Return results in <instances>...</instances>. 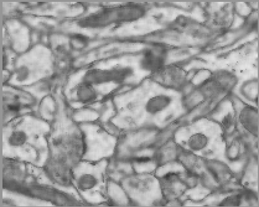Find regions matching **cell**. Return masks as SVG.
<instances>
[{"instance_id":"e0dca14e","label":"cell","mask_w":259,"mask_h":207,"mask_svg":"<svg viewBox=\"0 0 259 207\" xmlns=\"http://www.w3.org/2000/svg\"><path fill=\"white\" fill-rule=\"evenodd\" d=\"M173 26L176 29L183 32H189L191 34L195 32V27L197 24L195 21L186 16H181L176 19L174 21Z\"/></svg>"},{"instance_id":"7402d4cb","label":"cell","mask_w":259,"mask_h":207,"mask_svg":"<svg viewBox=\"0 0 259 207\" xmlns=\"http://www.w3.org/2000/svg\"><path fill=\"white\" fill-rule=\"evenodd\" d=\"M242 197L240 195L230 196L223 200L221 206H239L241 203Z\"/></svg>"},{"instance_id":"ac0fdd59","label":"cell","mask_w":259,"mask_h":207,"mask_svg":"<svg viewBox=\"0 0 259 207\" xmlns=\"http://www.w3.org/2000/svg\"><path fill=\"white\" fill-rule=\"evenodd\" d=\"M208 143V137L202 133L193 134L188 140L189 148L192 151L202 150L207 146Z\"/></svg>"},{"instance_id":"7a4b0ae2","label":"cell","mask_w":259,"mask_h":207,"mask_svg":"<svg viewBox=\"0 0 259 207\" xmlns=\"http://www.w3.org/2000/svg\"><path fill=\"white\" fill-rule=\"evenodd\" d=\"M154 81L170 89L180 90L187 84L185 71L176 65H166L158 72L154 73Z\"/></svg>"},{"instance_id":"2e32d148","label":"cell","mask_w":259,"mask_h":207,"mask_svg":"<svg viewBox=\"0 0 259 207\" xmlns=\"http://www.w3.org/2000/svg\"><path fill=\"white\" fill-rule=\"evenodd\" d=\"M69 49L71 52H82L88 48L90 44V38L86 35L75 33L69 38Z\"/></svg>"},{"instance_id":"cb8c5ba5","label":"cell","mask_w":259,"mask_h":207,"mask_svg":"<svg viewBox=\"0 0 259 207\" xmlns=\"http://www.w3.org/2000/svg\"><path fill=\"white\" fill-rule=\"evenodd\" d=\"M233 117L230 115H228L223 121V126L226 129H230L233 126Z\"/></svg>"},{"instance_id":"ffe728a7","label":"cell","mask_w":259,"mask_h":207,"mask_svg":"<svg viewBox=\"0 0 259 207\" xmlns=\"http://www.w3.org/2000/svg\"><path fill=\"white\" fill-rule=\"evenodd\" d=\"M27 135L22 131H15L10 134L8 138V143L14 147H18L25 144L27 142Z\"/></svg>"},{"instance_id":"8fae6325","label":"cell","mask_w":259,"mask_h":207,"mask_svg":"<svg viewBox=\"0 0 259 207\" xmlns=\"http://www.w3.org/2000/svg\"><path fill=\"white\" fill-rule=\"evenodd\" d=\"M76 97L79 103L90 104L98 98V93L95 86L81 81L76 88Z\"/></svg>"},{"instance_id":"ba28073f","label":"cell","mask_w":259,"mask_h":207,"mask_svg":"<svg viewBox=\"0 0 259 207\" xmlns=\"http://www.w3.org/2000/svg\"><path fill=\"white\" fill-rule=\"evenodd\" d=\"M82 82L93 86H97L112 82L111 70L92 69L88 70L82 77Z\"/></svg>"},{"instance_id":"52a82bcc","label":"cell","mask_w":259,"mask_h":207,"mask_svg":"<svg viewBox=\"0 0 259 207\" xmlns=\"http://www.w3.org/2000/svg\"><path fill=\"white\" fill-rule=\"evenodd\" d=\"M172 102L171 96L161 94L149 99L145 108L148 114L154 115L164 111L170 106Z\"/></svg>"},{"instance_id":"5b68a950","label":"cell","mask_w":259,"mask_h":207,"mask_svg":"<svg viewBox=\"0 0 259 207\" xmlns=\"http://www.w3.org/2000/svg\"><path fill=\"white\" fill-rule=\"evenodd\" d=\"M116 23H125L138 20L145 15L144 7L137 4H126L115 8Z\"/></svg>"},{"instance_id":"3957f363","label":"cell","mask_w":259,"mask_h":207,"mask_svg":"<svg viewBox=\"0 0 259 207\" xmlns=\"http://www.w3.org/2000/svg\"><path fill=\"white\" fill-rule=\"evenodd\" d=\"M160 184L164 197L169 201L177 199L188 189L183 175L178 173H168L160 178Z\"/></svg>"},{"instance_id":"44dd1931","label":"cell","mask_w":259,"mask_h":207,"mask_svg":"<svg viewBox=\"0 0 259 207\" xmlns=\"http://www.w3.org/2000/svg\"><path fill=\"white\" fill-rule=\"evenodd\" d=\"M241 146L239 145L235 144L230 146L228 148L227 154L228 159L232 161H236L241 158L242 155Z\"/></svg>"},{"instance_id":"5bb4252c","label":"cell","mask_w":259,"mask_h":207,"mask_svg":"<svg viewBox=\"0 0 259 207\" xmlns=\"http://www.w3.org/2000/svg\"><path fill=\"white\" fill-rule=\"evenodd\" d=\"M112 82L122 84L134 76L135 70L130 66H117L111 69Z\"/></svg>"},{"instance_id":"d6986e66","label":"cell","mask_w":259,"mask_h":207,"mask_svg":"<svg viewBox=\"0 0 259 207\" xmlns=\"http://www.w3.org/2000/svg\"><path fill=\"white\" fill-rule=\"evenodd\" d=\"M98 184V179L92 174H84L79 176L77 180L78 189L83 192L95 188Z\"/></svg>"},{"instance_id":"8992f818","label":"cell","mask_w":259,"mask_h":207,"mask_svg":"<svg viewBox=\"0 0 259 207\" xmlns=\"http://www.w3.org/2000/svg\"><path fill=\"white\" fill-rule=\"evenodd\" d=\"M54 163L51 167V175L52 178L60 185L70 186L72 182V174L66 160H58Z\"/></svg>"},{"instance_id":"30bf717a","label":"cell","mask_w":259,"mask_h":207,"mask_svg":"<svg viewBox=\"0 0 259 207\" xmlns=\"http://www.w3.org/2000/svg\"><path fill=\"white\" fill-rule=\"evenodd\" d=\"M220 92L232 90L237 84L236 76L228 71H219L211 78Z\"/></svg>"},{"instance_id":"7c38bea8","label":"cell","mask_w":259,"mask_h":207,"mask_svg":"<svg viewBox=\"0 0 259 207\" xmlns=\"http://www.w3.org/2000/svg\"><path fill=\"white\" fill-rule=\"evenodd\" d=\"M241 122L248 131L257 135L258 113L257 110L247 107L242 110L240 115Z\"/></svg>"},{"instance_id":"6da1fadb","label":"cell","mask_w":259,"mask_h":207,"mask_svg":"<svg viewBox=\"0 0 259 207\" xmlns=\"http://www.w3.org/2000/svg\"><path fill=\"white\" fill-rule=\"evenodd\" d=\"M168 50L163 45L154 44L144 49L139 60L142 70L153 74L158 72L166 65Z\"/></svg>"},{"instance_id":"277c9868","label":"cell","mask_w":259,"mask_h":207,"mask_svg":"<svg viewBox=\"0 0 259 207\" xmlns=\"http://www.w3.org/2000/svg\"><path fill=\"white\" fill-rule=\"evenodd\" d=\"M116 23L115 8H104L82 18L79 25L84 28H101Z\"/></svg>"},{"instance_id":"9a60e30c","label":"cell","mask_w":259,"mask_h":207,"mask_svg":"<svg viewBox=\"0 0 259 207\" xmlns=\"http://www.w3.org/2000/svg\"><path fill=\"white\" fill-rule=\"evenodd\" d=\"M178 159L187 171L197 174L196 170L199 163H198L197 156L192 151L184 150L181 148L179 151Z\"/></svg>"},{"instance_id":"603a6c76","label":"cell","mask_w":259,"mask_h":207,"mask_svg":"<svg viewBox=\"0 0 259 207\" xmlns=\"http://www.w3.org/2000/svg\"><path fill=\"white\" fill-rule=\"evenodd\" d=\"M18 96H15L13 98V101L7 105V109L8 112L12 114H16L20 111L21 109V104L19 101V99H16Z\"/></svg>"},{"instance_id":"9c48e42d","label":"cell","mask_w":259,"mask_h":207,"mask_svg":"<svg viewBox=\"0 0 259 207\" xmlns=\"http://www.w3.org/2000/svg\"><path fill=\"white\" fill-rule=\"evenodd\" d=\"M181 149L175 144L168 143V144L162 146L156 151V153L154 154V159L156 160L157 163L159 165L168 163V162L172 161L173 160L178 159Z\"/></svg>"},{"instance_id":"4fadbf2b","label":"cell","mask_w":259,"mask_h":207,"mask_svg":"<svg viewBox=\"0 0 259 207\" xmlns=\"http://www.w3.org/2000/svg\"><path fill=\"white\" fill-rule=\"evenodd\" d=\"M207 171L218 184L224 183L230 175V170L227 165L220 162L207 163Z\"/></svg>"}]
</instances>
